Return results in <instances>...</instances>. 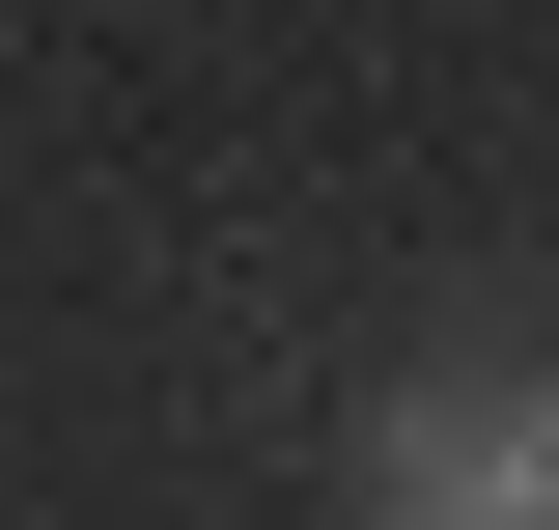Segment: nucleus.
Wrapping results in <instances>:
<instances>
[{
    "mask_svg": "<svg viewBox=\"0 0 559 530\" xmlns=\"http://www.w3.org/2000/svg\"><path fill=\"white\" fill-rule=\"evenodd\" d=\"M364 530H559V363H419L364 419Z\"/></svg>",
    "mask_w": 559,
    "mask_h": 530,
    "instance_id": "1",
    "label": "nucleus"
}]
</instances>
